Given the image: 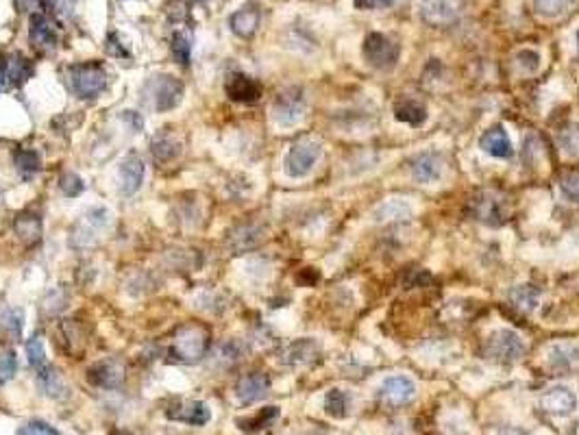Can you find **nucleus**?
Wrapping results in <instances>:
<instances>
[{
    "label": "nucleus",
    "instance_id": "nucleus-5",
    "mask_svg": "<svg viewBox=\"0 0 579 435\" xmlns=\"http://www.w3.org/2000/svg\"><path fill=\"white\" fill-rule=\"evenodd\" d=\"M320 153H323V146H320V142H316V140L307 138V140L297 142L288 151V157H286L288 177H292V179L307 177V174L314 170Z\"/></svg>",
    "mask_w": 579,
    "mask_h": 435
},
{
    "label": "nucleus",
    "instance_id": "nucleus-7",
    "mask_svg": "<svg viewBox=\"0 0 579 435\" xmlns=\"http://www.w3.org/2000/svg\"><path fill=\"white\" fill-rule=\"evenodd\" d=\"M305 114V96L301 90L292 87L277 96V101L273 105V118L281 127H294L299 124Z\"/></svg>",
    "mask_w": 579,
    "mask_h": 435
},
{
    "label": "nucleus",
    "instance_id": "nucleus-40",
    "mask_svg": "<svg viewBox=\"0 0 579 435\" xmlns=\"http://www.w3.org/2000/svg\"><path fill=\"white\" fill-rule=\"evenodd\" d=\"M61 192H64L66 196H70V198H75V196H79L81 192H83V179L79 177V174H75V172H66L64 177H61Z\"/></svg>",
    "mask_w": 579,
    "mask_h": 435
},
{
    "label": "nucleus",
    "instance_id": "nucleus-22",
    "mask_svg": "<svg viewBox=\"0 0 579 435\" xmlns=\"http://www.w3.org/2000/svg\"><path fill=\"white\" fill-rule=\"evenodd\" d=\"M29 37H31V46H35L38 51H53L55 48V33L51 29L48 20L40 14H35L31 18V29H29Z\"/></svg>",
    "mask_w": 579,
    "mask_h": 435
},
{
    "label": "nucleus",
    "instance_id": "nucleus-23",
    "mask_svg": "<svg viewBox=\"0 0 579 435\" xmlns=\"http://www.w3.org/2000/svg\"><path fill=\"white\" fill-rule=\"evenodd\" d=\"M394 118L399 122L410 124V127H421L427 120V109L423 103L414 101V98H405V101L397 103V107H394Z\"/></svg>",
    "mask_w": 579,
    "mask_h": 435
},
{
    "label": "nucleus",
    "instance_id": "nucleus-35",
    "mask_svg": "<svg viewBox=\"0 0 579 435\" xmlns=\"http://www.w3.org/2000/svg\"><path fill=\"white\" fill-rule=\"evenodd\" d=\"M179 155V144L170 138V135H157L153 140V157H157L159 161H170L172 157Z\"/></svg>",
    "mask_w": 579,
    "mask_h": 435
},
{
    "label": "nucleus",
    "instance_id": "nucleus-45",
    "mask_svg": "<svg viewBox=\"0 0 579 435\" xmlns=\"http://www.w3.org/2000/svg\"><path fill=\"white\" fill-rule=\"evenodd\" d=\"M22 11H33L40 7V0H16Z\"/></svg>",
    "mask_w": 579,
    "mask_h": 435
},
{
    "label": "nucleus",
    "instance_id": "nucleus-8",
    "mask_svg": "<svg viewBox=\"0 0 579 435\" xmlns=\"http://www.w3.org/2000/svg\"><path fill=\"white\" fill-rule=\"evenodd\" d=\"M416 396V385L410 377H388L379 388V399L390 407H403Z\"/></svg>",
    "mask_w": 579,
    "mask_h": 435
},
{
    "label": "nucleus",
    "instance_id": "nucleus-44",
    "mask_svg": "<svg viewBox=\"0 0 579 435\" xmlns=\"http://www.w3.org/2000/svg\"><path fill=\"white\" fill-rule=\"evenodd\" d=\"M122 120H129V122H131V127H133L135 131H140V129H142V124H144V122H142V118H140L138 114H135V111H125V114H122Z\"/></svg>",
    "mask_w": 579,
    "mask_h": 435
},
{
    "label": "nucleus",
    "instance_id": "nucleus-28",
    "mask_svg": "<svg viewBox=\"0 0 579 435\" xmlns=\"http://www.w3.org/2000/svg\"><path fill=\"white\" fill-rule=\"evenodd\" d=\"M277 418H279V407H266V409H262V412L257 414V416H253V418L238 420V425L246 433H257V431L266 429L270 422L277 420Z\"/></svg>",
    "mask_w": 579,
    "mask_h": 435
},
{
    "label": "nucleus",
    "instance_id": "nucleus-31",
    "mask_svg": "<svg viewBox=\"0 0 579 435\" xmlns=\"http://www.w3.org/2000/svg\"><path fill=\"white\" fill-rule=\"evenodd\" d=\"M325 412L331 418H347L349 416V396L342 390H329L325 396Z\"/></svg>",
    "mask_w": 579,
    "mask_h": 435
},
{
    "label": "nucleus",
    "instance_id": "nucleus-18",
    "mask_svg": "<svg viewBox=\"0 0 579 435\" xmlns=\"http://www.w3.org/2000/svg\"><path fill=\"white\" fill-rule=\"evenodd\" d=\"M473 214L477 220L486 222V225H501L503 222V203L495 194H482L473 201Z\"/></svg>",
    "mask_w": 579,
    "mask_h": 435
},
{
    "label": "nucleus",
    "instance_id": "nucleus-11",
    "mask_svg": "<svg viewBox=\"0 0 579 435\" xmlns=\"http://www.w3.org/2000/svg\"><path fill=\"white\" fill-rule=\"evenodd\" d=\"M144 181V161L140 155H127L120 164V190L125 196L135 194L142 188Z\"/></svg>",
    "mask_w": 579,
    "mask_h": 435
},
{
    "label": "nucleus",
    "instance_id": "nucleus-12",
    "mask_svg": "<svg viewBox=\"0 0 579 435\" xmlns=\"http://www.w3.org/2000/svg\"><path fill=\"white\" fill-rule=\"evenodd\" d=\"M479 146H482V151L497 157V159H510L514 155V148H512V140L508 131L503 127H490L482 140H479Z\"/></svg>",
    "mask_w": 579,
    "mask_h": 435
},
{
    "label": "nucleus",
    "instance_id": "nucleus-9",
    "mask_svg": "<svg viewBox=\"0 0 579 435\" xmlns=\"http://www.w3.org/2000/svg\"><path fill=\"white\" fill-rule=\"evenodd\" d=\"M168 418L186 422V425L203 427L205 422H209L212 414H209V407L201 401H177L175 405H170Z\"/></svg>",
    "mask_w": 579,
    "mask_h": 435
},
{
    "label": "nucleus",
    "instance_id": "nucleus-6",
    "mask_svg": "<svg viewBox=\"0 0 579 435\" xmlns=\"http://www.w3.org/2000/svg\"><path fill=\"white\" fill-rule=\"evenodd\" d=\"M364 57L379 70H390L399 61V46L384 33H371L364 42Z\"/></svg>",
    "mask_w": 579,
    "mask_h": 435
},
{
    "label": "nucleus",
    "instance_id": "nucleus-46",
    "mask_svg": "<svg viewBox=\"0 0 579 435\" xmlns=\"http://www.w3.org/2000/svg\"><path fill=\"white\" fill-rule=\"evenodd\" d=\"M3 83H5V70H0V87H3Z\"/></svg>",
    "mask_w": 579,
    "mask_h": 435
},
{
    "label": "nucleus",
    "instance_id": "nucleus-24",
    "mask_svg": "<svg viewBox=\"0 0 579 435\" xmlns=\"http://www.w3.org/2000/svg\"><path fill=\"white\" fill-rule=\"evenodd\" d=\"M412 216V207L408 201H401V198H390V201L381 203L375 209V220L384 222V220H401V218H410Z\"/></svg>",
    "mask_w": 579,
    "mask_h": 435
},
{
    "label": "nucleus",
    "instance_id": "nucleus-30",
    "mask_svg": "<svg viewBox=\"0 0 579 435\" xmlns=\"http://www.w3.org/2000/svg\"><path fill=\"white\" fill-rule=\"evenodd\" d=\"M38 383H40V388L46 394H51V396H61V394L66 392V383H64V379H61V375L55 368H48V366L40 368Z\"/></svg>",
    "mask_w": 579,
    "mask_h": 435
},
{
    "label": "nucleus",
    "instance_id": "nucleus-26",
    "mask_svg": "<svg viewBox=\"0 0 579 435\" xmlns=\"http://www.w3.org/2000/svg\"><path fill=\"white\" fill-rule=\"evenodd\" d=\"M318 353V346L314 340H299V342H294L288 346V351L286 355H283V362L286 364H305V362H310V359Z\"/></svg>",
    "mask_w": 579,
    "mask_h": 435
},
{
    "label": "nucleus",
    "instance_id": "nucleus-29",
    "mask_svg": "<svg viewBox=\"0 0 579 435\" xmlns=\"http://www.w3.org/2000/svg\"><path fill=\"white\" fill-rule=\"evenodd\" d=\"M14 227L24 242H38L42 238V222L38 216H18Z\"/></svg>",
    "mask_w": 579,
    "mask_h": 435
},
{
    "label": "nucleus",
    "instance_id": "nucleus-10",
    "mask_svg": "<svg viewBox=\"0 0 579 435\" xmlns=\"http://www.w3.org/2000/svg\"><path fill=\"white\" fill-rule=\"evenodd\" d=\"M410 174L418 183H436L442 177V157L438 153H421L410 161Z\"/></svg>",
    "mask_w": 579,
    "mask_h": 435
},
{
    "label": "nucleus",
    "instance_id": "nucleus-33",
    "mask_svg": "<svg viewBox=\"0 0 579 435\" xmlns=\"http://www.w3.org/2000/svg\"><path fill=\"white\" fill-rule=\"evenodd\" d=\"M172 55L179 61L181 66H190V57H192V37L183 31H177L172 35Z\"/></svg>",
    "mask_w": 579,
    "mask_h": 435
},
{
    "label": "nucleus",
    "instance_id": "nucleus-41",
    "mask_svg": "<svg viewBox=\"0 0 579 435\" xmlns=\"http://www.w3.org/2000/svg\"><path fill=\"white\" fill-rule=\"evenodd\" d=\"M18 370V359L14 351H3L0 353V381H9L16 375Z\"/></svg>",
    "mask_w": 579,
    "mask_h": 435
},
{
    "label": "nucleus",
    "instance_id": "nucleus-25",
    "mask_svg": "<svg viewBox=\"0 0 579 435\" xmlns=\"http://www.w3.org/2000/svg\"><path fill=\"white\" fill-rule=\"evenodd\" d=\"M31 64H29V59L27 57H22L20 53L16 55H11L7 59V64H5V79L9 83H14V85H22V83H27V79L31 77Z\"/></svg>",
    "mask_w": 579,
    "mask_h": 435
},
{
    "label": "nucleus",
    "instance_id": "nucleus-34",
    "mask_svg": "<svg viewBox=\"0 0 579 435\" xmlns=\"http://www.w3.org/2000/svg\"><path fill=\"white\" fill-rule=\"evenodd\" d=\"M14 161H16V168L20 170V174H22V177H27V179L40 172V155L35 153V151H27V148H22V151H18L14 155Z\"/></svg>",
    "mask_w": 579,
    "mask_h": 435
},
{
    "label": "nucleus",
    "instance_id": "nucleus-2",
    "mask_svg": "<svg viewBox=\"0 0 579 435\" xmlns=\"http://www.w3.org/2000/svg\"><path fill=\"white\" fill-rule=\"evenodd\" d=\"M68 83L79 98L92 101V98L101 96L107 87V74L98 64H79L68 68Z\"/></svg>",
    "mask_w": 579,
    "mask_h": 435
},
{
    "label": "nucleus",
    "instance_id": "nucleus-37",
    "mask_svg": "<svg viewBox=\"0 0 579 435\" xmlns=\"http://www.w3.org/2000/svg\"><path fill=\"white\" fill-rule=\"evenodd\" d=\"M3 327L11 338L20 340L22 338V327H24L22 309H7V312H3Z\"/></svg>",
    "mask_w": 579,
    "mask_h": 435
},
{
    "label": "nucleus",
    "instance_id": "nucleus-27",
    "mask_svg": "<svg viewBox=\"0 0 579 435\" xmlns=\"http://www.w3.org/2000/svg\"><path fill=\"white\" fill-rule=\"evenodd\" d=\"M510 301L514 303V307H519L521 312H534L540 303V292L534 288V285H519L510 292Z\"/></svg>",
    "mask_w": 579,
    "mask_h": 435
},
{
    "label": "nucleus",
    "instance_id": "nucleus-36",
    "mask_svg": "<svg viewBox=\"0 0 579 435\" xmlns=\"http://www.w3.org/2000/svg\"><path fill=\"white\" fill-rule=\"evenodd\" d=\"M575 5V0H534V7L542 16H560L564 11H569Z\"/></svg>",
    "mask_w": 579,
    "mask_h": 435
},
{
    "label": "nucleus",
    "instance_id": "nucleus-43",
    "mask_svg": "<svg viewBox=\"0 0 579 435\" xmlns=\"http://www.w3.org/2000/svg\"><path fill=\"white\" fill-rule=\"evenodd\" d=\"M399 0H355L357 9H384V7H392Z\"/></svg>",
    "mask_w": 579,
    "mask_h": 435
},
{
    "label": "nucleus",
    "instance_id": "nucleus-16",
    "mask_svg": "<svg viewBox=\"0 0 579 435\" xmlns=\"http://www.w3.org/2000/svg\"><path fill=\"white\" fill-rule=\"evenodd\" d=\"M88 379L98 388H118L125 379V368L118 362H98L88 370Z\"/></svg>",
    "mask_w": 579,
    "mask_h": 435
},
{
    "label": "nucleus",
    "instance_id": "nucleus-4",
    "mask_svg": "<svg viewBox=\"0 0 579 435\" xmlns=\"http://www.w3.org/2000/svg\"><path fill=\"white\" fill-rule=\"evenodd\" d=\"M144 92L151 96V105L155 107V111H170L175 109L181 98H183V83L177 77H170V74H159V77H153L149 83H146Z\"/></svg>",
    "mask_w": 579,
    "mask_h": 435
},
{
    "label": "nucleus",
    "instance_id": "nucleus-39",
    "mask_svg": "<svg viewBox=\"0 0 579 435\" xmlns=\"http://www.w3.org/2000/svg\"><path fill=\"white\" fill-rule=\"evenodd\" d=\"M27 357L33 368L40 370L46 366V351H44V342L40 338H31L27 342Z\"/></svg>",
    "mask_w": 579,
    "mask_h": 435
},
{
    "label": "nucleus",
    "instance_id": "nucleus-1",
    "mask_svg": "<svg viewBox=\"0 0 579 435\" xmlns=\"http://www.w3.org/2000/svg\"><path fill=\"white\" fill-rule=\"evenodd\" d=\"M209 333L199 325H183L170 346V357L181 364H199L207 353Z\"/></svg>",
    "mask_w": 579,
    "mask_h": 435
},
{
    "label": "nucleus",
    "instance_id": "nucleus-47",
    "mask_svg": "<svg viewBox=\"0 0 579 435\" xmlns=\"http://www.w3.org/2000/svg\"><path fill=\"white\" fill-rule=\"evenodd\" d=\"M514 435H521V433H514Z\"/></svg>",
    "mask_w": 579,
    "mask_h": 435
},
{
    "label": "nucleus",
    "instance_id": "nucleus-14",
    "mask_svg": "<svg viewBox=\"0 0 579 435\" xmlns=\"http://www.w3.org/2000/svg\"><path fill=\"white\" fill-rule=\"evenodd\" d=\"M268 390H270V381H268L266 375H260V372H253V375L242 377L236 385V394L244 405L262 401L268 394Z\"/></svg>",
    "mask_w": 579,
    "mask_h": 435
},
{
    "label": "nucleus",
    "instance_id": "nucleus-21",
    "mask_svg": "<svg viewBox=\"0 0 579 435\" xmlns=\"http://www.w3.org/2000/svg\"><path fill=\"white\" fill-rule=\"evenodd\" d=\"M262 235L264 229L257 227V225H240L229 233V246L233 248L236 253H244V251H251L257 244L262 242Z\"/></svg>",
    "mask_w": 579,
    "mask_h": 435
},
{
    "label": "nucleus",
    "instance_id": "nucleus-42",
    "mask_svg": "<svg viewBox=\"0 0 579 435\" xmlns=\"http://www.w3.org/2000/svg\"><path fill=\"white\" fill-rule=\"evenodd\" d=\"M18 435H59L53 427L44 425V422H31V425L22 427Z\"/></svg>",
    "mask_w": 579,
    "mask_h": 435
},
{
    "label": "nucleus",
    "instance_id": "nucleus-38",
    "mask_svg": "<svg viewBox=\"0 0 579 435\" xmlns=\"http://www.w3.org/2000/svg\"><path fill=\"white\" fill-rule=\"evenodd\" d=\"M560 190L569 201L579 203V170L564 172L560 177Z\"/></svg>",
    "mask_w": 579,
    "mask_h": 435
},
{
    "label": "nucleus",
    "instance_id": "nucleus-17",
    "mask_svg": "<svg viewBox=\"0 0 579 435\" xmlns=\"http://www.w3.org/2000/svg\"><path fill=\"white\" fill-rule=\"evenodd\" d=\"M549 364L558 372H573L579 368V346L562 342L549 348Z\"/></svg>",
    "mask_w": 579,
    "mask_h": 435
},
{
    "label": "nucleus",
    "instance_id": "nucleus-19",
    "mask_svg": "<svg viewBox=\"0 0 579 435\" xmlns=\"http://www.w3.org/2000/svg\"><path fill=\"white\" fill-rule=\"evenodd\" d=\"M421 16L425 22L429 24H449L458 16V9L451 3V0H423L421 3Z\"/></svg>",
    "mask_w": 579,
    "mask_h": 435
},
{
    "label": "nucleus",
    "instance_id": "nucleus-32",
    "mask_svg": "<svg viewBox=\"0 0 579 435\" xmlns=\"http://www.w3.org/2000/svg\"><path fill=\"white\" fill-rule=\"evenodd\" d=\"M558 142L564 148L566 155L573 159H579V122H571V124H566V127H562Z\"/></svg>",
    "mask_w": 579,
    "mask_h": 435
},
{
    "label": "nucleus",
    "instance_id": "nucleus-20",
    "mask_svg": "<svg viewBox=\"0 0 579 435\" xmlns=\"http://www.w3.org/2000/svg\"><path fill=\"white\" fill-rule=\"evenodd\" d=\"M262 94V87L257 85L251 77H244V74H236L229 83H227V96L236 103H255Z\"/></svg>",
    "mask_w": 579,
    "mask_h": 435
},
{
    "label": "nucleus",
    "instance_id": "nucleus-13",
    "mask_svg": "<svg viewBox=\"0 0 579 435\" xmlns=\"http://www.w3.org/2000/svg\"><path fill=\"white\" fill-rule=\"evenodd\" d=\"M577 399L569 388H551L542 396V409L553 416H569L575 412Z\"/></svg>",
    "mask_w": 579,
    "mask_h": 435
},
{
    "label": "nucleus",
    "instance_id": "nucleus-3",
    "mask_svg": "<svg viewBox=\"0 0 579 435\" xmlns=\"http://www.w3.org/2000/svg\"><path fill=\"white\" fill-rule=\"evenodd\" d=\"M484 353L490 362L512 364V362H516V359H521V355L525 353V342L516 331L499 329V331H492L488 335Z\"/></svg>",
    "mask_w": 579,
    "mask_h": 435
},
{
    "label": "nucleus",
    "instance_id": "nucleus-15",
    "mask_svg": "<svg viewBox=\"0 0 579 435\" xmlns=\"http://www.w3.org/2000/svg\"><path fill=\"white\" fill-rule=\"evenodd\" d=\"M260 20H262V9L257 5H246L231 16L229 27L238 37H251L260 29Z\"/></svg>",
    "mask_w": 579,
    "mask_h": 435
}]
</instances>
